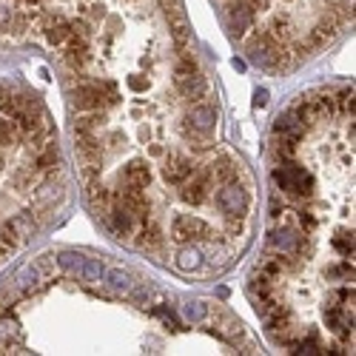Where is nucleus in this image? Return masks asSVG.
Returning a JSON list of instances; mask_svg holds the SVG:
<instances>
[{
	"instance_id": "f257e3e1",
	"label": "nucleus",
	"mask_w": 356,
	"mask_h": 356,
	"mask_svg": "<svg viewBox=\"0 0 356 356\" xmlns=\"http://www.w3.org/2000/svg\"><path fill=\"white\" fill-rule=\"evenodd\" d=\"M274 186L280 194H288V197H296V200H308L314 191H316V183H314V174L293 157H277L274 163Z\"/></svg>"
},
{
	"instance_id": "f03ea898",
	"label": "nucleus",
	"mask_w": 356,
	"mask_h": 356,
	"mask_svg": "<svg viewBox=\"0 0 356 356\" xmlns=\"http://www.w3.org/2000/svg\"><path fill=\"white\" fill-rule=\"evenodd\" d=\"M214 205L220 209V214L231 222V231H240L243 220L248 217V209H251V186L245 180L240 183V177H234V180H228V183H220Z\"/></svg>"
},
{
	"instance_id": "7ed1b4c3",
	"label": "nucleus",
	"mask_w": 356,
	"mask_h": 356,
	"mask_svg": "<svg viewBox=\"0 0 356 356\" xmlns=\"http://www.w3.org/2000/svg\"><path fill=\"white\" fill-rule=\"evenodd\" d=\"M248 54H251V60L265 72H280L285 66V57H288L282 43L277 38H271L268 32H257L248 40Z\"/></svg>"
},
{
	"instance_id": "20e7f679",
	"label": "nucleus",
	"mask_w": 356,
	"mask_h": 356,
	"mask_svg": "<svg viewBox=\"0 0 356 356\" xmlns=\"http://www.w3.org/2000/svg\"><path fill=\"white\" fill-rule=\"evenodd\" d=\"M97 217H100V222L106 225V231H108L111 236H117V240H129V236H134V231H137V225H140V217L131 214L126 205L114 197V191H111L108 209H103Z\"/></svg>"
},
{
	"instance_id": "39448f33",
	"label": "nucleus",
	"mask_w": 356,
	"mask_h": 356,
	"mask_svg": "<svg viewBox=\"0 0 356 356\" xmlns=\"http://www.w3.org/2000/svg\"><path fill=\"white\" fill-rule=\"evenodd\" d=\"M268 248L282 259H296L302 254V231L291 222H282L268 234Z\"/></svg>"
},
{
	"instance_id": "423d86ee",
	"label": "nucleus",
	"mask_w": 356,
	"mask_h": 356,
	"mask_svg": "<svg viewBox=\"0 0 356 356\" xmlns=\"http://www.w3.org/2000/svg\"><path fill=\"white\" fill-rule=\"evenodd\" d=\"M171 236L177 243H205V240H211L214 236V228L205 222L202 217H194V214H177L171 220Z\"/></svg>"
},
{
	"instance_id": "0eeeda50",
	"label": "nucleus",
	"mask_w": 356,
	"mask_h": 356,
	"mask_svg": "<svg viewBox=\"0 0 356 356\" xmlns=\"http://www.w3.org/2000/svg\"><path fill=\"white\" fill-rule=\"evenodd\" d=\"M211 186H214V177H211V168L205 165L200 171H194L188 180L183 183V191H180V200L186 205H194V209H200V205H205L211 200Z\"/></svg>"
},
{
	"instance_id": "6e6552de",
	"label": "nucleus",
	"mask_w": 356,
	"mask_h": 356,
	"mask_svg": "<svg viewBox=\"0 0 356 356\" xmlns=\"http://www.w3.org/2000/svg\"><path fill=\"white\" fill-rule=\"evenodd\" d=\"M225 26H228V32L240 40L257 29V12L251 6H245L243 0H228L225 3Z\"/></svg>"
},
{
	"instance_id": "1a4fd4ad",
	"label": "nucleus",
	"mask_w": 356,
	"mask_h": 356,
	"mask_svg": "<svg viewBox=\"0 0 356 356\" xmlns=\"http://www.w3.org/2000/svg\"><path fill=\"white\" fill-rule=\"evenodd\" d=\"M40 35L49 46H63L72 35V17H66L63 12H57V15H43L40 20Z\"/></svg>"
},
{
	"instance_id": "9d476101",
	"label": "nucleus",
	"mask_w": 356,
	"mask_h": 356,
	"mask_svg": "<svg viewBox=\"0 0 356 356\" xmlns=\"http://www.w3.org/2000/svg\"><path fill=\"white\" fill-rule=\"evenodd\" d=\"M194 160L188 154H180V152H174V154H165V163H163V180L168 186H183L188 177L194 174Z\"/></svg>"
},
{
	"instance_id": "9b49d317",
	"label": "nucleus",
	"mask_w": 356,
	"mask_h": 356,
	"mask_svg": "<svg viewBox=\"0 0 356 356\" xmlns=\"http://www.w3.org/2000/svg\"><path fill=\"white\" fill-rule=\"evenodd\" d=\"M174 88L177 95H180L183 100H202L205 95H209V77H205L202 72H191V74H174Z\"/></svg>"
},
{
	"instance_id": "f8f14e48",
	"label": "nucleus",
	"mask_w": 356,
	"mask_h": 356,
	"mask_svg": "<svg viewBox=\"0 0 356 356\" xmlns=\"http://www.w3.org/2000/svg\"><path fill=\"white\" fill-rule=\"evenodd\" d=\"M186 126L191 131H197V134H211L214 126H217V108H214V103H200L197 100L188 108V114H186Z\"/></svg>"
},
{
	"instance_id": "ddd939ff",
	"label": "nucleus",
	"mask_w": 356,
	"mask_h": 356,
	"mask_svg": "<svg viewBox=\"0 0 356 356\" xmlns=\"http://www.w3.org/2000/svg\"><path fill=\"white\" fill-rule=\"evenodd\" d=\"M305 129H308V126L300 120V114H296L293 108L282 111V114L277 117V120H274V134H277L280 140H291V143H296V145L302 143Z\"/></svg>"
},
{
	"instance_id": "4468645a",
	"label": "nucleus",
	"mask_w": 356,
	"mask_h": 356,
	"mask_svg": "<svg viewBox=\"0 0 356 356\" xmlns=\"http://www.w3.org/2000/svg\"><path fill=\"white\" fill-rule=\"evenodd\" d=\"M114 197L120 200L126 209L137 217L152 214V200L145 197V188H131V186H120V191H114Z\"/></svg>"
},
{
	"instance_id": "2eb2a0df",
	"label": "nucleus",
	"mask_w": 356,
	"mask_h": 356,
	"mask_svg": "<svg viewBox=\"0 0 356 356\" xmlns=\"http://www.w3.org/2000/svg\"><path fill=\"white\" fill-rule=\"evenodd\" d=\"M152 183V171H148L145 163H129L123 171H120V186H131V188H148Z\"/></svg>"
},
{
	"instance_id": "dca6fc26",
	"label": "nucleus",
	"mask_w": 356,
	"mask_h": 356,
	"mask_svg": "<svg viewBox=\"0 0 356 356\" xmlns=\"http://www.w3.org/2000/svg\"><path fill=\"white\" fill-rule=\"evenodd\" d=\"M6 222H9V228H12V231L20 236V243H26L29 236H35V231L40 228V222L35 220V214H32V211H20V214L9 217Z\"/></svg>"
},
{
	"instance_id": "f3484780",
	"label": "nucleus",
	"mask_w": 356,
	"mask_h": 356,
	"mask_svg": "<svg viewBox=\"0 0 356 356\" xmlns=\"http://www.w3.org/2000/svg\"><path fill=\"white\" fill-rule=\"evenodd\" d=\"M106 123H108V114L103 108H97V111H80L74 117V131H95V134H100V129Z\"/></svg>"
},
{
	"instance_id": "a211bd4d",
	"label": "nucleus",
	"mask_w": 356,
	"mask_h": 356,
	"mask_svg": "<svg viewBox=\"0 0 356 356\" xmlns=\"http://www.w3.org/2000/svg\"><path fill=\"white\" fill-rule=\"evenodd\" d=\"M174 265H177V271H183V274L200 271V265H202V254H200V248H194V245H183L180 251H177Z\"/></svg>"
},
{
	"instance_id": "6ab92c4d",
	"label": "nucleus",
	"mask_w": 356,
	"mask_h": 356,
	"mask_svg": "<svg viewBox=\"0 0 356 356\" xmlns=\"http://www.w3.org/2000/svg\"><path fill=\"white\" fill-rule=\"evenodd\" d=\"M209 168H211V177H217L220 183H228V180H234V177H240V165L234 163L231 154H220Z\"/></svg>"
},
{
	"instance_id": "aec40b11",
	"label": "nucleus",
	"mask_w": 356,
	"mask_h": 356,
	"mask_svg": "<svg viewBox=\"0 0 356 356\" xmlns=\"http://www.w3.org/2000/svg\"><path fill=\"white\" fill-rule=\"evenodd\" d=\"M106 282H108V288L117 291V293H129V291L134 288L131 277H129L123 268H106Z\"/></svg>"
},
{
	"instance_id": "412c9836",
	"label": "nucleus",
	"mask_w": 356,
	"mask_h": 356,
	"mask_svg": "<svg viewBox=\"0 0 356 356\" xmlns=\"http://www.w3.org/2000/svg\"><path fill=\"white\" fill-rule=\"evenodd\" d=\"M331 245L339 251L342 259H353V231L350 228L337 231V236H331Z\"/></svg>"
},
{
	"instance_id": "4be33fe9",
	"label": "nucleus",
	"mask_w": 356,
	"mask_h": 356,
	"mask_svg": "<svg viewBox=\"0 0 356 356\" xmlns=\"http://www.w3.org/2000/svg\"><path fill=\"white\" fill-rule=\"evenodd\" d=\"M83 262H86V257H80V254H74V251H63L60 259H57V265H60L63 271L74 274V277H83Z\"/></svg>"
},
{
	"instance_id": "5701e85b",
	"label": "nucleus",
	"mask_w": 356,
	"mask_h": 356,
	"mask_svg": "<svg viewBox=\"0 0 356 356\" xmlns=\"http://www.w3.org/2000/svg\"><path fill=\"white\" fill-rule=\"evenodd\" d=\"M15 140H20V131H17V126L9 120V117H3V114H0V148H3V145H12Z\"/></svg>"
},
{
	"instance_id": "b1692460",
	"label": "nucleus",
	"mask_w": 356,
	"mask_h": 356,
	"mask_svg": "<svg viewBox=\"0 0 356 356\" xmlns=\"http://www.w3.org/2000/svg\"><path fill=\"white\" fill-rule=\"evenodd\" d=\"M183 316H186L188 322H202L205 316H209V308H205L202 302H186V305H183Z\"/></svg>"
},
{
	"instance_id": "393cba45",
	"label": "nucleus",
	"mask_w": 356,
	"mask_h": 356,
	"mask_svg": "<svg viewBox=\"0 0 356 356\" xmlns=\"http://www.w3.org/2000/svg\"><path fill=\"white\" fill-rule=\"evenodd\" d=\"M15 6H17L15 0H0V32H6V26L15 15Z\"/></svg>"
},
{
	"instance_id": "a878e982",
	"label": "nucleus",
	"mask_w": 356,
	"mask_h": 356,
	"mask_svg": "<svg viewBox=\"0 0 356 356\" xmlns=\"http://www.w3.org/2000/svg\"><path fill=\"white\" fill-rule=\"evenodd\" d=\"M126 83H129L131 92H137V95H140V92H145V88H148V80H145L143 74H131Z\"/></svg>"
},
{
	"instance_id": "bb28decb",
	"label": "nucleus",
	"mask_w": 356,
	"mask_h": 356,
	"mask_svg": "<svg viewBox=\"0 0 356 356\" xmlns=\"http://www.w3.org/2000/svg\"><path fill=\"white\" fill-rule=\"evenodd\" d=\"M243 3H245V6H251L257 15H259V9H265V0H243Z\"/></svg>"
},
{
	"instance_id": "cd10ccee",
	"label": "nucleus",
	"mask_w": 356,
	"mask_h": 356,
	"mask_svg": "<svg viewBox=\"0 0 356 356\" xmlns=\"http://www.w3.org/2000/svg\"><path fill=\"white\" fill-rule=\"evenodd\" d=\"M257 106H265V103H268V92H257V100H254Z\"/></svg>"
},
{
	"instance_id": "c85d7f7f",
	"label": "nucleus",
	"mask_w": 356,
	"mask_h": 356,
	"mask_svg": "<svg viewBox=\"0 0 356 356\" xmlns=\"http://www.w3.org/2000/svg\"><path fill=\"white\" fill-rule=\"evenodd\" d=\"M17 6H40V0H15Z\"/></svg>"
},
{
	"instance_id": "c756f323",
	"label": "nucleus",
	"mask_w": 356,
	"mask_h": 356,
	"mask_svg": "<svg viewBox=\"0 0 356 356\" xmlns=\"http://www.w3.org/2000/svg\"><path fill=\"white\" fill-rule=\"evenodd\" d=\"M6 168V154H3V148H0V171Z\"/></svg>"
}]
</instances>
